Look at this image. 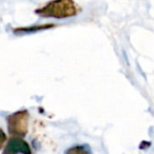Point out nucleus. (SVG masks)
Here are the masks:
<instances>
[{
	"label": "nucleus",
	"mask_w": 154,
	"mask_h": 154,
	"mask_svg": "<svg viewBox=\"0 0 154 154\" xmlns=\"http://www.w3.org/2000/svg\"><path fill=\"white\" fill-rule=\"evenodd\" d=\"M5 154L7 153H23V154H30L31 149L29 143L21 137L13 136L8 140V143L5 145V148L3 150Z\"/></svg>",
	"instance_id": "obj_3"
},
{
	"label": "nucleus",
	"mask_w": 154,
	"mask_h": 154,
	"mask_svg": "<svg viewBox=\"0 0 154 154\" xmlns=\"http://www.w3.org/2000/svg\"><path fill=\"white\" fill-rule=\"evenodd\" d=\"M54 26L53 24H47V26H31V28H19V29H15L14 33H31V32H36L39 30H43V29H48Z\"/></svg>",
	"instance_id": "obj_4"
},
{
	"label": "nucleus",
	"mask_w": 154,
	"mask_h": 154,
	"mask_svg": "<svg viewBox=\"0 0 154 154\" xmlns=\"http://www.w3.org/2000/svg\"><path fill=\"white\" fill-rule=\"evenodd\" d=\"M8 129L12 136L24 137L28 133L29 113L26 111H18L7 118Z\"/></svg>",
	"instance_id": "obj_2"
},
{
	"label": "nucleus",
	"mask_w": 154,
	"mask_h": 154,
	"mask_svg": "<svg viewBox=\"0 0 154 154\" xmlns=\"http://www.w3.org/2000/svg\"><path fill=\"white\" fill-rule=\"evenodd\" d=\"M7 139H8V137H7V135H5V133L3 132L2 129L0 128V149H2V147L5 146Z\"/></svg>",
	"instance_id": "obj_5"
},
{
	"label": "nucleus",
	"mask_w": 154,
	"mask_h": 154,
	"mask_svg": "<svg viewBox=\"0 0 154 154\" xmlns=\"http://www.w3.org/2000/svg\"><path fill=\"white\" fill-rule=\"evenodd\" d=\"M79 12L73 0H55L36 11V14L42 17L66 18L75 16Z\"/></svg>",
	"instance_id": "obj_1"
}]
</instances>
